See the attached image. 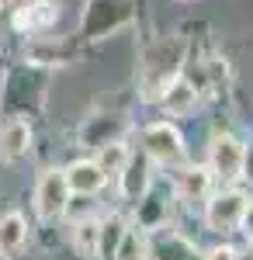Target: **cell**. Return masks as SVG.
<instances>
[{
    "instance_id": "1",
    "label": "cell",
    "mask_w": 253,
    "mask_h": 260,
    "mask_svg": "<svg viewBox=\"0 0 253 260\" xmlns=\"http://www.w3.org/2000/svg\"><path fill=\"white\" fill-rule=\"evenodd\" d=\"M142 153L149 156V163L177 167L184 160V139L170 121H156L149 128H142Z\"/></svg>"
},
{
    "instance_id": "2",
    "label": "cell",
    "mask_w": 253,
    "mask_h": 260,
    "mask_svg": "<svg viewBox=\"0 0 253 260\" xmlns=\"http://www.w3.org/2000/svg\"><path fill=\"white\" fill-rule=\"evenodd\" d=\"M243 142L236 136H215L212 139V153H208V170L212 180H218L222 187H233L243 177Z\"/></svg>"
},
{
    "instance_id": "3",
    "label": "cell",
    "mask_w": 253,
    "mask_h": 260,
    "mask_svg": "<svg viewBox=\"0 0 253 260\" xmlns=\"http://www.w3.org/2000/svg\"><path fill=\"white\" fill-rule=\"evenodd\" d=\"M66 208H70V187H66L62 170H45L39 177V184H35V212H39V219L52 222Z\"/></svg>"
},
{
    "instance_id": "4",
    "label": "cell",
    "mask_w": 253,
    "mask_h": 260,
    "mask_svg": "<svg viewBox=\"0 0 253 260\" xmlns=\"http://www.w3.org/2000/svg\"><path fill=\"white\" fill-rule=\"evenodd\" d=\"M246 208V194L236 187H222L208 205H205V225L212 233H229L239 225V215Z\"/></svg>"
},
{
    "instance_id": "5",
    "label": "cell",
    "mask_w": 253,
    "mask_h": 260,
    "mask_svg": "<svg viewBox=\"0 0 253 260\" xmlns=\"http://www.w3.org/2000/svg\"><path fill=\"white\" fill-rule=\"evenodd\" d=\"M62 177H66L70 194H98L101 187L108 184V174L98 167V160H77V163H70V167L62 170Z\"/></svg>"
},
{
    "instance_id": "6",
    "label": "cell",
    "mask_w": 253,
    "mask_h": 260,
    "mask_svg": "<svg viewBox=\"0 0 253 260\" xmlns=\"http://www.w3.org/2000/svg\"><path fill=\"white\" fill-rule=\"evenodd\" d=\"M118 180H121V194L129 201H142L146 198V191H149V156L142 153V156H132L129 153V160H125V167L118 170Z\"/></svg>"
},
{
    "instance_id": "7",
    "label": "cell",
    "mask_w": 253,
    "mask_h": 260,
    "mask_svg": "<svg viewBox=\"0 0 253 260\" xmlns=\"http://www.w3.org/2000/svg\"><path fill=\"white\" fill-rule=\"evenodd\" d=\"M28 149H31V125L24 118H11L0 128V160L18 163L21 156H28Z\"/></svg>"
},
{
    "instance_id": "8",
    "label": "cell",
    "mask_w": 253,
    "mask_h": 260,
    "mask_svg": "<svg viewBox=\"0 0 253 260\" xmlns=\"http://www.w3.org/2000/svg\"><path fill=\"white\" fill-rule=\"evenodd\" d=\"M174 191L180 201H201L212 191V170L208 167H180L174 174Z\"/></svg>"
},
{
    "instance_id": "9",
    "label": "cell",
    "mask_w": 253,
    "mask_h": 260,
    "mask_svg": "<svg viewBox=\"0 0 253 260\" xmlns=\"http://www.w3.org/2000/svg\"><path fill=\"white\" fill-rule=\"evenodd\" d=\"M28 246V222L21 212H7L0 215V257L14 260Z\"/></svg>"
},
{
    "instance_id": "10",
    "label": "cell",
    "mask_w": 253,
    "mask_h": 260,
    "mask_svg": "<svg viewBox=\"0 0 253 260\" xmlns=\"http://www.w3.org/2000/svg\"><path fill=\"white\" fill-rule=\"evenodd\" d=\"M59 18V7L52 0H35V4H28V7H21L18 14H14V28L18 31H45V28H52Z\"/></svg>"
},
{
    "instance_id": "11",
    "label": "cell",
    "mask_w": 253,
    "mask_h": 260,
    "mask_svg": "<svg viewBox=\"0 0 253 260\" xmlns=\"http://www.w3.org/2000/svg\"><path fill=\"white\" fill-rule=\"evenodd\" d=\"M160 104L167 108V115H174V118H180V115H187V111H195L198 104V90L191 80H184L180 73H177L174 80H170V87L160 94Z\"/></svg>"
},
{
    "instance_id": "12",
    "label": "cell",
    "mask_w": 253,
    "mask_h": 260,
    "mask_svg": "<svg viewBox=\"0 0 253 260\" xmlns=\"http://www.w3.org/2000/svg\"><path fill=\"white\" fill-rule=\"evenodd\" d=\"M115 260H149V236L142 225L121 229V236L115 243Z\"/></svg>"
},
{
    "instance_id": "13",
    "label": "cell",
    "mask_w": 253,
    "mask_h": 260,
    "mask_svg": "<svg viewBox=\"0 0 253 260\" xmlns=\"http://www.w3.org/2000/svg\"><path fill=\"white\" fill-rule=\"evenodd\" d=\"M101 240H104V225L98 219H80L77 229H73V243H77L80 257L94 260L101 253Z\"/></svg>"
},
{
    "instance_id": "14",
    "label": "cell",
    "mask_w": 253,
    "mask_h": 260,
    "mask_svg": "<svg viewBox=\"0 0 253 260\" xmlns=\"http://www.w3.org/2000/svg\"><path fill=\"white\" fill-rule=\"evenodd\" d=\"M129 160V146L125 142H108V146H101V156H98V167L104 174H118L121 167Z\"/></svg>"
},
{
    "instance_id": "15",
    "label": "cell",
    "mask_w": 253,
    "mask_h": 260,
    "mask_svg": "<svg viewBox=\"0 0 253 260\" xmlns=\"http://www.w3.org/2000/svg\"><path fill=\"white\" fill-rule=\"evenodd\" d=\"M201 260H239V257H236L233 246H212V250H205Z\"/></svg>"
},
{
    "instance_id": "16",
    "label": "cell",
    "mask_w": 253,
    "mask_h": 260,
    "mask_svg": "<svg viewBox=\"0 0 253 260\" xmlns=\"http://www.w3.org/2000/svg\"><path fill=\"white\" fill-rule=\"evenodd\" d=\"M239 225H243V233L253 236V201L246 198V208H243V215H239Z\"/></svg>"
},
{
    "instance_id": "17",
    "label": "cell",
    "mask_w": 253,
    "mask_h": 260,
    "mask_svg": "<svg viewBox=\"0 0 253 260\" xmlns=\"http://www.w3.org/2000/svg\"><path fill=\"white\" fill-rule=\"evenodd\" d=\"M4 7H14V0H0V11H4Z\"/></svg>"
},
{
    "instance_id": "18",
    "label": "cell",
    "mask_w": 253,
    "mask_h": 260,
    "mask_svg": "<svg viewBox=\"0 0 253 260\" xmlns=\"http://www.w3.org/2000/svg\"><path fill=\"white\" fill-rule=\"evenodd\" d=\"M250 250H253V236H250Z\"/></svg>"
}]
</instances>
